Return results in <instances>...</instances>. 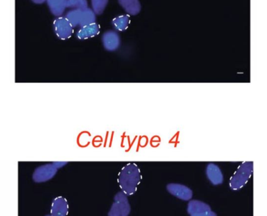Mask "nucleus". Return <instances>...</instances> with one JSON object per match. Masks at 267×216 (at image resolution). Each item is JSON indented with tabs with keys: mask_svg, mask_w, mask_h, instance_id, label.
I'll return each mask as SVG.
<instances>
[{
	"mask_svg": "<svg viewBox=\"0 0 267 216\" xmlns=\"http://www.w3.org/2000/svg\"><path fill=\"white\" fill-rule=\"evenodd\" d=\"M140 170L135 163H128L121 170L118 183L122 192L127 196L134 194L141 181Z\"/></svg>",
	"mask_w": 267,
	"mask_h": 216,
	"instance_id": "obj_1",
	"label": "nucleus"
},
{
	"mask_svg": "<svg viewBox=\"0 0 267 216\" xmlns=\"http://www.w3.org/2000/svg\"><path fill=\"white\" fill-rule=\"evenodd\" d=\"M253 163L251 161L242 163L231 178L229 186L232 190L241 189L248 183L253 173Z\"/></svg>",
	"mask_w": 267,
	"mask_h": 216,
	"instance_id": "obj_2",
	"label": "nucleus"
},
{
	"mask_svg": "<svg viewBox=\"0 0 267 216\" xmlns=\"http://www.w3.org/2000/svg\"><path fill=\"white\" fill-rule=\"evenodd\" d=\"M131 210L127 195L120 192L115 195L114 202L108 213V216H128Z\"/></svg>",
	"mask_w": 267,
	"mask_h": 216,
	"instance_id": "obj_3",
	"label": "nucleus"
},
{
	"mask_svg": "<svg viewBox=\"0 0 267 216\" xmlns=\"http://www.w3.org/2000/svg\"><path fill=\"white\" fill-rule=\"evenodd\" d=\"M54 28L55 34L62 40H67L72 37L74 27L65 17H59L55 20Z\"/></svg>",
	"mask_w": 267,
	"mask_h": 216,
	"instance_id": "obj_4",
	"label": "nucleus"
},
{
	"mask_svg": "<svg viewBox=\"0 0 267 216\" xmlns=\"http://www.w3.org/2000/svg\"><path fill=\"white\" fill-rule=\"evenodd\" d=\"M58 169L59 168H57L55 163L41 166L35 170L33 174V180L35 182L37 183L46 182V181L54 177Z\"/></svg>",
	"mask_w": 267,
	"mask_h": 216,
	"instance_id": "obj_5",
	"label": "nucleus"
},
{
	"mask_svg": "<svg viewBox=\"0 0 267 216\" xmlns=\"http://www.w3.org/2000/svg\"><path fill=\"white\" fill-rule=\"evenodd\" d=\"M168 192L181 200L188 201L193 197V191L185 185L170 183L167 186Z\"/></svg>",
	"mask_w": 267,
	"mask_h": 216,
	"instance_id": "obj_6",
	"label": "nucleus"
},
{
	"mask_svg": "<svg viewBox=\"0 0 267 216\" xmlns=\"http://www.w3.org/2000/svg\"><path fill=\"white\" fill-rule=\"evenodd\" d=\"M103 46L109 51H114L119 48L121 39L117 32L108 31L104 32L102 37Z\"/></svg>",
	"mask_w": 267,
	"mask_h": 216,
	"instance_id": "obj_7",
	"label": "nucleus"
},
{
	"mask_svg": "<svg viewBox=\"0 0 267 216\" xmlns=\"http://www.w3.org/2000/svg\"><path fill=\"white\" fill-rule=\"evenodd\" d=\"M206 175L209 181L214 185H221L224 182L223 172L220 168L214 163H210L207 165Z\"/></svg>",
	"mask_w": 267,
	"mask_h": 216,
	"instance_id": "obj_8",
	"label": "nucleus"
},
{
	"mask_svg": "<svg viewBox=\"0 0 267 216\" xmlns=\"http://www.w3.org/2000/svg\"><path fill=\"white\" fill-rule=\"evenodd\" d=\"M69 210L67 200L63 197L55 198L52 201L51 216H67Z\"/></svg>",
	"mask_w": 267,
	"mask_h": 216,
	"instance_id": "obj_9",
	"label": "nucleus"
},
{
	"mask_svg": "<svg viewBox=\"0 0 267 216\" xmlns=\"http://www.w3.org/2000/svg\"><path fill=\"white\" fill-rule=\"evenodd\" d=\"M100 27L96 22L88 25V26L80 27L77 32V38L80 40H85L97 36L99 34Z\"/></svg>",
	"mask_w": 267,
	"mask_h": 216,
	"instance_id": "obj_10",
	"label": "nucleus"
},
{
	"mask_svg": "<svg viewBox=\"0 0 267 216\" xmlns=\"http://www.w3.org/2000/svg\"><path fill=\"white\" fill-rule=\"evenodd\" d=\"M118 3L125 11L130 16H137L141 11V4L139 0H118Z\"/></svg>",
	"mask_w": 267,
	"mask_h": 216,
	"instance_id": "obj_11",
	"label": "nucleus"
},
{
	"mask_svg": "<svg viewBox=\"0 0 267 216\" xmlns=\"http://www.w3.org/2000/svg\"><path fill=\"white\" fill-rule=\"evenodd\" d=\"M67 0H47L50 12L55 16L62 17L67 9Z\"/></svg>",
	"mask_w": 267,
	"mask_h": 216,
	"instance_id": "obj_12",
	"label": "nucleus"
},
{
	"mask_svg": "<svg viewBox=\"0 0 267 216\" xmlns=\"http://www.w3.org/2000/svg\"><path fill=\"white\" fill-rule=\"evenodd\" d=\"M209 210H211L210 205L202 201L192 200H190L188 204L187 210L189 214L190 215Z\"/></svg>",
	"mask_w": 267,
	"mask_h": 216,
	"instance_id": "obj_13",
	"label": "nucleus"
},
{
	"mask_svg": "<svg viewBox=\"0 0 267 216\" xmlns=\"http://www.w3.org/2000/svg\"><path fill=\"white\" fill-rule=\"evenodd\" d=\"M82 10L72 9L71 11L67 12L65 17L74 28L80 27L82 19Z\"/></svg>",
	"mask_w": 267,
	"mask_h": 216,
	"instance_id": "obj_14",
	"label": "nucleus"
},
{
	"mask_svg": "<svg viewBox=\"0 0 267 216\" xmlns=\"http://www.w3.org/2000/svg\"><path fill=\"white\" fill-rule=\"evenodd\" d=\"M130 24V18L128 16H120L112 21L113 27L117 31L123 32L128 29Z\"/></svg>",
	"mask_w": 267,
	"mask_h": 216,
	"instance_id": "obj_15",
	"label": "nucleus"
},
{
	"mask_svg": "<svg viewBox=\"0 0 267 216\" xmlns=\"http://www.w3.org/2000/svg\"><path fill=\"white\" fill-rule=\"evenodd\" d=\"M96 22V15L92 9L87 8L82 11V19L80 27L88 26Z\"/></svg>",
	"mask_w": 267,
	"mask_h": 216,
	"instance_id": "obj_16",
	"label": "nucleus"
},
{
	"mask_svg": "<svg viewBox=\"0 0 267 216\" xmlns=\"http://www.w3.org/2000/svg\"><path fill=\"white\" fill-rule=\"evenodd\" d=\"M109 0H91L92 11L95 15L99 16L103 14L108 6Z\"/></svg>",
	"mask_w": 267,
	"mask_h": 216,
	"instance_id": "obj_17",
	"label": "nucleus"
},
{
	"mask_svg": "<svg viewBox=\"0 0 267 216\" xmlns=\"http://www.w3.org/2000/svg\"><path fill=\"white\" fill-rule=\"evenodd\" d=\"M67 8L84 10L88 8L87 0H67Z\"/></svg>",
	"mask_w": 267,
	"mask_h": 216,
	"instance_id": "obj_18",
	"label": "nucleus"
},
{
	"mask_svg": "<svg viewBox=\"0 0 267 216\" xmlns=\"http://www.w3.org/2000/svg\"><path fill=\"white\" fill-rule=\"evenodd\" d=\"M191 216H217V214L213 211L211 210L204 211L200 213H195V214L190 215Z\"/></svg>",
	"mask_w": 267,
	"mask_h": 216,
	"instance_id": "obj_19",
	"label": "nucleus"
},
{
	"mask_svg": "<svg viewBox=\"0 0 267 216\" xmlns=\"http://www.w3.org/2000/svg\"><path fill=\"white\" fill-rule=\"evenodd\" d=\"M33 3L35 4H42L45 3V2H47V0H31Z\"/></svg>",
	"mask_w": 267,
	"mask_h": 216,
	"instance_id": "obj_20",
	"label": "nucleus"
},
{
	"mask_svg": "<svg viewBox=\"0 0 267 216\" xmlns=\"http://www.w3.org/2000/svg\"><path fill=\"white\" fill-rule=\"evenodd\" d=\"M46 216H50V215H46Z\"/></svg>",
	"mask_w": 267,
	"mask_h": 216,
	"instance_id": "obj_21",
	"label": "nucleus"
}]
</instances>
